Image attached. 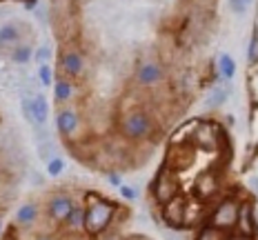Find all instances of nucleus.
I'll return each mask as SVG.
<instances>
[{"instance_id":"obj_1","label":"nucleus","mask_w":258,"mask_h":240,"mask_svg":"<svg viewBox=\"0 0 258 240\" xmlns=\"http://www.w3.org/2000/svg\"><path fill=\"white\" fill-rule=\"evenodd\" d=\"M116 213V205L98 196H87V209H85V231L89 236H100L111 225Z\"/></svg>"},{"instance_id":"obj_2","label":"nucleus","mask_w":258,"mask_h":240,"mask_svg":"<svg viewBox=\"0 0 258 240\" xmlns=\"http://www.w3.org/2000/svg\"><path fill=\"white\" fill-rule=\"evenodd\" d=\"M154 131V118L145 109H129L120 118V133L129 140H143Z\"/></svg>"},{"instance_id":"obj_3","label":"nucleus","mask_w":258,"mask_h":240,"mask_svg":"<svg viewBox=\"0 0 258 240\" xmlns=\"http://www.w3.org/2000/svg\"><path fill=\"white\" fill-rule=\"evenodd\" d=\"M152 191H154V198L158 200L160 205H167V202H171L174 198H178V194H180L178 174L171 172V169H167V167H163L160 174L156 176Z\"/></svg>"},{"instance_id":"obj_4","label":"nucleus","mask_w":258,"mask_h":240,"mask_svg":"<svg viewBox=\"0 0 258 240\" xmlns=\"http://www.w3.org/2000/svg\"><path fill=\"white\" fill-rule=\"evenodd\" d=\"M194 158H196V149H194L191 142H180V145H174V142H171L167 158H165V167L178 174L182 169L191 167Z\"/></svg>"},{"instance_id":"obj_5","label":"nucleus","mask_w":258,"mask_h":240,"mask_svg":"<svg viewBox=\"0 0 258 240\" xmlns=\"http://www.w3.org/2000/svg\"><path fill=\"white\" fill-rule=\"evenodd\" d=\"M238 213H240V205L234 198H225L220 200V205L214 209L212 218H209V225L218 227V229H232L238 225Z\"/></svg>"},{"instance_id":"obj_6","label":"nucleus","mask_w":258,"mask_h":240,"mask_svg":"<svg viewBox=\"0 0 258 240\" xmlns=\"http://www.w3.org/2000/svg\"><path fill=\"white\" fill-rule=\"evenodd\" d=\"M85 53L74 45H64L60 49V71L64 73L62 78H78L85 73Z\"/></svg>"},{"instance_id":"obj_7","label":"nucleus","mask_w":258,"mask_h":240,"mask_svg":"<svg viewBox=\"0 0 258 240\" xmlns=\"http://www.w3.org/2000/svg\"><path fill=\"white\" fill-rule=\"evenodd\" d=\"M220 129L216 125H212V122H198V127L194 129V136H191V145L194 147H201L205 149V151H214V149H218L220 145Z\"/></svg>"},{"instance_id":"obj_8","label":"nucleus","mask_w":258,"mask_h":240,"mask_svg":"<svg viewBox=\"0 0 258 240\" xmlns=\"http://www.w3.org/2000/svg\"><path fill=\"white\" fill-rule=\"evenodd\" d=\"M23 20H12V23L0 25V51L12 56L18 45H23Z\"/></svg>"},{"instance_id":"obj_9","label":"nucleus","mask_w":258,"mask_h":240,"mask_svg":"<svg viewBox=\"0 0 258 240\" xmlns=\"http://www.w3.org/2000/svg\"><path fill=\"white\" fill-rule=\"evenodd\" d=\"M56 127L62 133V138L76 142V136L80 131V114L76 109H69V107L67 109H60L56 116Z\"/></svg>"},{"instance_id":"obj_10","label":"nucleus","mask_w":258,"mask_h":240,"mask_svg":"<svg viewBox=\"0 0 258 240\" xmlns=\"http://www.w3.org/2000/svg\"><path fill=\"white\" fill-rule=\"evenodd\" d=\"M165 78V71L160 67V62L156 60H143L136 69V80L143 85V87H156L160 85Z\"/></svg>"},{"instance_id":"obj_11","label":"nucleus","mask_w":258,"mask_h":240,"mask_svg":"<svg viewBox=\"0 0 258 240\" xmlns=\"http://www.w3.org/2000/svg\"><path fill=\"white\" fill-rule=\"evenodd\" d=\"M72 209H74V200L67 194H53L47 200V218L51 222H64V218L69 216Z\"/></svg>"},{"instance_id":"obj_12","label":"nucleus","mask_w":258,"mask_h":240,"mask_svg":"<svg viewBox=\"0 0 258 240\" xmlns=\"http://www.w3.org/2000/svg\"><path fill=\"white\" fill-rule=\"evenodd\" d=\"M220 189V178L216 172H203L194 183V194L201 200H209L212 196H216Z\"/></svg>"},{"instance_id":"obj_13","label":"nucleus","mask_w":258,"mask_h":240,"mask_svg":"<svg viewBox=\"0 0 258 240\" xmlns=\"http://www.w3.org/2000/svg\"><path fill=\"white\" fill-rule=\"evenodd\" d=\"M187 205H189V200L178 196V198H174L167 205H163V216L165 220H167V225L171 227H185V216H187Z\"/></svg>"},{"instance_id":"obj_14","label":"nucleus","mask_w":258,"mask_h":240,"mask_svg":"<svg viewBox=\"0 0 258 240\" xmlns=\"http://www.w3.org/2000/svg\"><path fill=\"white\" fill-rule=\"evenodd\" d=\"M238 233L240 236H245V238H249V236H254V231H256V220H254V213H251V207L247 205V202H243L240 205V213H238Z\"/></svg>"},{"instance_id":"obj_15","label":"nucleus","mask_w":258,"mask_h":240,"mask_svg":"<svg viewBox=\"0 0 258 240\" xmlns=\"http://www.w3.org/2000/svg\"><path fill=\"white\" fill-rule=\"evenodd\" d=\"M53 98H56V103L58 105H62V103H67V100H72L74 98V83L69 78H58L56 80V85H53Z\"/></svg>"},{"instance_id":"obj_16","label":"nucleus","mask_w":258,"mask_h":240,"mask_svg":"<svg viewBox=\"0 0 258 240\" xmlns=\"http://www.w3.org/2000/svg\"><path fill=\"white\" fill-rule=\"evenodd\" d=\"M31 114H34V122L36 125H45L47 116H49V105L47 98L42 94H38L36 98H31Z\"/></svg>"},{"instance_id":"obj_17","label":"nucleus","mask_w":258,"mask_h":240,"mask_svg":"<svg viewBox=\"0 0 258 240\" xmlns=\"http://www.w3.org/2000/svg\"><path fill=\"white\" fill-rule=\"evenodd\" d=\"M227 94H229V89L227 87H216V89H212L209 92V96L205 98V107L207 109H218L220 105L227 100Z\"/></svg>"},{"instance_id":"obj_18","label":"nucleus","mask_w":258,"mask_h":240,"mask_svg":"<svg viewBox=\"0 0 258 240\" xmlns=\"http://www.w3.org/2000/svg\"><path fill=\"white\" fill-rule=\"evenodd\" d=\"M34 56V47L29 45V42H23V45H18L12 53V60L16 65H25V62H29V58Z\"/></svg>"},{"instance_id":"obj_19","label":"nucleus","mask_w":258,"mask_h":240,"mask_svg":"<svg viewBox=\"0 0 258 240\" xmlns=\"http://www.w3.org/2000/svg\"><path fill=\"white\" fill-rule=\"evenodd\" d=\"M196 240H229V236L225 233V229H218L214 225H207L201 229V233H198Z\"/></svg>"},{"instance_id":"obj_20","label":"nucleus","mask_w":258,"mask_h":240,"mask_svg":"<svg viewBox=\"0 0 258 240\" xmlns=\"http://www.w3.org/2000/svg\"><path fill=\"white\" fill-rule=\"evenodd\" d=\"M218 71L223 78H232L234 71H236V62L232 56H227V53H223V56L218 58Z\"/></svg>"},{"instance_id":"obj_21","label":"nucleus","mask_w":258,"mask_h":240,"mask_svg":"<svg viewBox=\"0 0 258 240\" xmlns=\"http://www.w3.org/2000/svg\"><path fill=\"white\" fill-rule=\"evenodd\" d=\"M34 56H36V60H38L40 65H49V60H51V45H49V42H42L38 49L34 51Z\"/></svg>"},{"instance_id":"obj_22","label":"nucleus","mask_w":258,"mask_h":240,"mask_svg":"<svg viewBox=\"0 0 258 240\" xmlns=\"http://www.w3.org/2000/svg\"><path fill=\"white\" fill-rule=\"evenodd\" d=\"M247 7H249V0H229V9L238 16H243L247 12Z\"/></svg>"},{"instance_id":"obj_23","label":"nucleus","mask_w":258,"mask_h":240,"mask_svg":"<svg viewBox=\"0 0 258 240\" xmlns=\"http://www.w3.org/2000/svg\"><path fill=\"white\" fill-rule=\"evenodd\" d=\"M53 73H51V67L49 65H40L38 67V78H40V83L42 85H51L53 83Z\"/></svg>"},{"instance_id":"obj_24","label":"nucleus","mask_w":258,"mask_h":240,"mask_svg":"<svg viewBox=\"0 0 258 240\" xmlns=\"http://www.w3.org/2000/svg\"><path fill=\"white\" fill-rule=\"evenodd\" d=\"M49 174L51 176H58V174H62V160L60 158H56V160H49Z\"/></svg>"},{"instance_id":"obj_25","label":"nucleus","mask_w":258,"mask_h":240,"mask_svg":"<svg viewBox=\"0 0 258 240\" xmlns=\"http://www.w3.org/2000/svg\"><path fill=\"white\" fill-rule=\"evenodd\" d=\"M256 56H258V40L254 38L249 45V60H256Z\"/></svg>"},{"instance_id":"obj_26","label":"nucleus","mask_w":258,"mask_h":240,"mask_svg":"<svg viewBox=\"0 0 258 240\" xmlns=\"http://www.w3.org/2000/svg\"><path fill=\"white\" fill-rule=\"evenodd\" d=\"M122 198H129V200L136 198V191H134L132 187H122Z\"/></svg>"},{"instance_id":"obj_27","label":"nucleus","mask_w":258,"mask_h":240,"mask_svg":"<svg viewBox=\"0 0 258 240\" xmlns=\"http://www.w3.org/2000/svg\"><path fill=\"white\" fill-rule=\"evenodd\" d=\"M9 14H12V12H9V9H7V7H0V23H3V20H5V18H7V16H9Z\"/></svg>"},{"instance_id":"obj_28","label":"nucleus","mask_w":258,"mask_h":240,"mask_svg":"<svg viewBox=\"0 0 258 240\" xmlns=\"http://www.w3.org/2000/svg\"><path fill=\"white\" fill-rule=\"evenodd\" d=\"M249 185L254 187V191H258V178H256V176H251V178H249Z\"/></svg>"},{"instance_id":"obj_29","label":"nucleus","mask_w":258,"mask_h":240,"mask_svg":"<svg viewBox=\"0 0 258 240\" xmlns=\"http://www.w3.org/2000/svg\"><path fill=\"white\" fill-rule=\"evenodd\" d=\"M229 240H249V238H245V236H240V233H238V236H232Z\"/></svg>"}]
</instances>
